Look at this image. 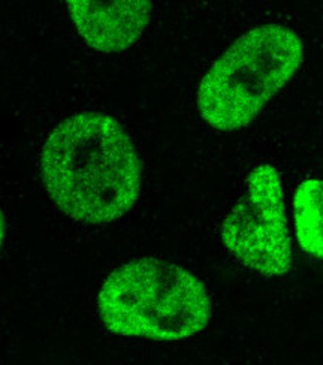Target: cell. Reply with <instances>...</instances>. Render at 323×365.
<instances>
[{"label":"cell","mask_w":323,"mask_h":365,"mask_svg":"<svg viewBox=\"0 0 323 365\" xmlns=\"http://www.w3.org/2000/svg\"><path fill=\"white\" fill-rule=\"evenodd\" d=\"M41 177L51 201L75 222L108 225L141 195L143 166L130 136L103 113L73 114L50 132L41 150Z\"/></svg>","instance_id":"6da1fadb"},{"label":"cell","mask_w":323,"mask_h":365,"mask_svg":"<svg viewBox=\"0 0 323 365\" xmlns=\"http://www.w3.org/2000/svg\"><path fill=\"white\" fill-rule=\"evenodd\" d=\"M98 312L114 336L180 341L208 327L212 304L204 283L190 271L158 257H141L105 279Z\"/></svg>","instance_id":"7a4b0ae2"},{"label":"cell","mask_w":323,"mask_h":365,"mask_svg":"<svg viewBox=\"0 0 323 365\" xmlns=\"http://www.w3.org/2000/svg\"><path fill=\"white\" fill-rule=\"evenodd\" d=\"M302 60L304 43L292 29L264 24L249 30L215 60L199 83V114L220 132L247 128L294 78Z\"/></svg>","instance_id":"3957f363"},{"label":"cell","mask_w":323,"mask_h":365,"mask_svg":"<svg viewBox=\"0 0 323 365\" xmlns=\"http://www.w3.org/2000/svg\"><path fill=\"white\" fill-rule=\"evenodd\" d=\"M225 249L242 267L264 277H280L292 268V242L287 227L280 173L262 163L245 180V193L220 227Z\"/></svg>","instance_id":"277c9868"},{"label":"cell","mask_w":323,"mask_h":365,"mask_svg":"<svg viewBox=\"0 0 323 365\" xmlns=\"http://www.w3.org/2000/svg\"><path fill=\"white\" fill-rule=\"evenodd\" d=\"M71 20L83 41L99 53H120L130 48L147 29L150 2H78L66 4Z\"/></svg>","instance_id":"5b68a950"},{"label":"cell","mask_w":323,"mask_h":365,"mask_svg":"<svg viewBox=\"0 0 323 365\" xmlns=\"http://www.w3.org/2000/svg\"><path fill=\"white\" fill-rule=\"evenodd\" d=\"M294 219L301 249L323 259V180L309 178L297 187Z\"/></svg>","instance_id":"8992f818"},{"label":"cell","mask_w":323,"mask_h":365,"mask_svg":"<svg viewBox=\"0 0 323 365\" xmlns=\"http://www.w3.org/2000/svg\"><path fill=\"white\" fill-rule=\"evenodd\" d=\"M5 240H6V217L2 207H0V253L4 250Z\"/></svg>","instance_id":"52a82bcc"}]
</instances>
